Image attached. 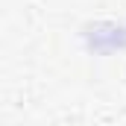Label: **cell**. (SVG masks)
<instances>
[]
</instances>
